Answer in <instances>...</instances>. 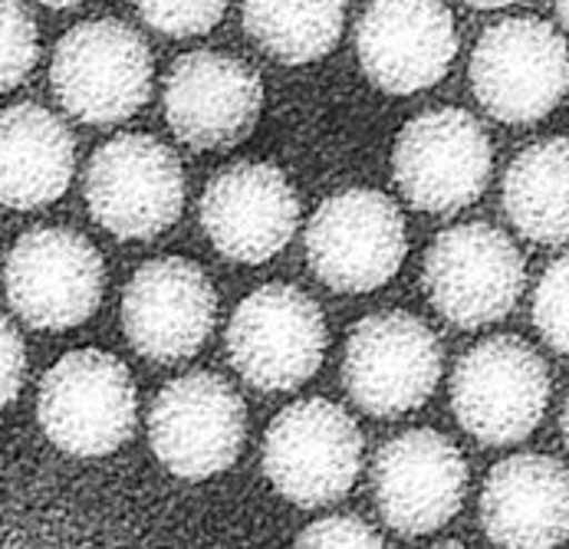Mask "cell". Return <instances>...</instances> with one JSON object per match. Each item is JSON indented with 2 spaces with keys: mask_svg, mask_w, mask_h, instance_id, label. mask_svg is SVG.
<instances>
[{
  "mask_svg": "<svg viewBox=\"0 0 569 549\" xmlns=\"http://www.w3.org/2000/svg\"><path fill=\"white\" fill-rule=\"evenodd\" d=\"M300 224V198L287 174L267 161L224 168L201 194V228L214 250L238 263L277 257Z\"/></svg>",
  "mask_w": 569,
  "mask_h": 549,
  "instance_id": "cell-18",
  "label": "cell"
},
{
  "mask_svg": "<svg viewBox=\"0 0 569 549\" xmlns=\"http://www.w3.org/2000/svg\"><path fill=\"white\" fill-rule=\"evenodd\" d=\"M523 257L490 224H458L425 253L421 283L438 316L458 329H481L510 313L523 293Z\"/></svg>",
  "mask_w": 569,
  "mask_h": 549,
  "instance_id": "cell-9",
  "label": "cell"
},
{
  "mask_svg": "<svg viewBox=\"0 0 569 549\" xmlns=\"http://www.w3.org/2000/svg\"><path fill=\"white\" fill-rule=\"evenodd\" d=\"M533 326L543 342L569 356V253L550 263L533 293Z\"/></svg>",
  "mask_w": 569,
  "mask_h": 549,
  "instance_id": "cell-25",
  "label": "cell"
},
{
  "mask_svg": "<svg viewBox=\"0 0 569 549\" xmlns=\"http://www.w3.org/2000/svg\"><path fill=\"white\" fill-rule=\"evenodd\" d=\"M441 379L438 336L406 310L359 319L342 356V386L349 398L376 415L392 418L425 405Z\"/></svg>",
  "mask_w": 569,
  "mask_h": 549,
  "instance_id": "cell-12",
  "label": "cell"
},
{
  "mask_svg": "<svg viewBox=\"0 0 569 549\" xmlns=\"http://www.w3.org/2000/svg\"><path fill=\"white\" fill-rule=\"evenodd\" d=\"M27 376V349L17 329L0 316V408H7L23 386Z\"/></svg>",
  "mask_w": 569,
  "mask_h": 549,
  "instance_id": "cell-27",
  "label": "cell"
},
{
  "mask_svg": "<svg viewBox=\"0 0 569 549\" xmlns=\"http://www.w3.org/2000/svg\"><path fill=\"white\" fill-rule=\"evenodd\" d=\"M297 547H386V540L359 517H323L317 523H310L300 537Z\"/></svg>",
  "mask_w": 569,
  "mask_h": 549,
  "instance_id": "cell-26",
  "label": "cell"
},
{
  "mask_svg": "<svg viewBox=\"0 0 569 549\" xmlns=\"http://www.w3.org/2000/svg\"><path fill=\"white\" fill-rule=\"evenodd\" d=\"M366 77L382 92L431 89L458 57V30L445 0H372L356 27Z\"/></svg>",
  "mask_w": 569,
  "mask_h": 549,
  "instance_id": "cell-16",
  "label": "cell"
},
{
  "mask_svg": "<svg viewBox=\"0 0 569 549\" xmlns=\"http://www.w3.org/2000/svg\"><path fill=\"white\" fill-rule=\"evenodd\" d=\"M362 468V435L346 408L326 398L287 405L267 428L263 473L297 507H326L346 497Z\"/></svg>",
  "mask_w": 569,
  "mask_h": 549,
  "instance_id": "cell-5",
  "label": "cell"
},
{
  "mask_svg": "<svg viewBox=\"0 0 569 549\" xmlns=\"http://www.w3.org/2000/svg\"><path fill=\"white\" fill-rule=\"evenodd\" d=\"M86 204L96 224L122 240L164 234L184 208V171L156 136H116L86 164Z\"/></svg>",
  "mask_w": 569,
  "mask_h": 549,
  "instance_id": "cell-6",
  "label": "cell"
},
{
  "mask_svg": "<svg viewBox=\"0 0 569 549\" xmlns=\"http://www.w3.org/2000/svg\"><path fill=\"white\" fill-rule=\"evenodd\" d=\"M372 490L389 530L428 537L458 517L468 493V465L441 431L411 428L376 455Z\"/></svg>",
  "mask_w": 569,
  "mask_h": 549,
  "instance_id": "cell-14",
  "label": "cell"
},
{
  "mask_svg": "<svg viewBox=\"0 0 569 549\" xmlns=\"http://www.w3.org/2000/svg\"><path fill=\"white\" fill-rule=\"evenodd\" d=\"M136 7L164 37H201L228 13V0H136Z\"/></svg>",
  "mask_w": 569,
  "mask_h": 549,
  "instance_id": "cell-24",
  "label": "cell"
},
{
  "mask_svg": "<svg viewBox=\"0 0 569 549\" xmlns=\"http://www.w3.org/2000/svg\"><path fill=\"white\" fill-rule=\"evenodd\" d=\"M326 342L320 303L290 283L253 290L228 322V359L260 392H293L310 382L323 366Z\"/></svg>",
  "mask_w": 569,
  "mask_h": 549,
  "instance_id": "cell-3",
  "label": "cell"
},
{
  "mask_svg": "<svg viewBox=\"0 0 569 549\" xmlns=\"http://www.w3.org/2000/svg\"><path fill=\"white\" fill-rule=\"evenodd\" d=\"M260 109V77L231 53H184L164 79V119L171 132L198 152L244 142Z\"/></svg>",
  "mask_w": 569,
  "mask_h": 549,
  "instance_id": "cell-17",
  "label": "cell"
},
{
  "mask_svg": "<svg viewBox=\"0 0 569 549\" xmlns=\"http://www.w3.org/2000/svg\"><path fill=\"white\" fill-rule=\"evenodd\" d=\"M3 287L13 313L27 326L63 332L99 310L106 263L77 231L33 228L10 247Z\"/></svg>",
  "mask_w": 569,
  "mask_h": 549,
  "instance_id": "cell-10",
  "label": "cell"
},
{
  "mask_svg": "<svg viewBox=\"0 0 569 549\" xmlns=\"http://www.w3.org/2000/svg\"><path fill=\"white\" fill-rule=\"evenodd\" d=\"M550 401V372L540 352L517 336H493L461 356L451 376L458 425L481 445L503 448L533 435Z\"/></svg>",
  "mask_w": 569,
  "mask_h": 549,
  "instance_id": "cell-4",
  "label": "cell"
},
{
  "mask_svg": "<svg viewBox=\"0 0 569 549\" xmlns=\"http://www.w3.org/2000/svg\"><path fill=\"white\" fill-rule=\"evenodd\" d=\"M247 408L214 372H188L152 401L149 441L156 458L181 480L224 473L244 451Z\"/></svg>",
  "mask_w": 569,
  "mask_h": 549,
  "instance_id": "cell-13",
  "label": "cell"
},
{
  "mask_svg": "<svg viewBox=\"0 0 569 549\" xmlns=\"http://www.w3.org/2000/svg\"><path fill=\"white\" fill-rule=\"evenodd\" d=\"M70 129L37 102L0 109V204L33 211L63 198L73 181Z\"/></svg>",
  "mask_w": 569,
  "mask_h": 549,
  "instance_id": "cell-20",
  "label": "cell"
},
{
  "mask_svg": "<svg viewBox=\"0 0 569 549\" xmlns=\"http://www.w3.org/2000/svg\"><path fill=\"white\" fill-rule=\"evenodd\" d=\"M406 250L399 204L372 188H349L326 198L307 228L310 270L336 293L386 287L399 273Z\"/></svg>",
  "mask_w": 569,
  "mask_h": 549,
  "instance_id": "cell-7",
  "label": "cell"
},
{
  "mask_svg": "<svg viewBox=\"0 0 569 549\" xmlns=\"http://www.w3.org/2000/svg\"><path fill=\"white\" fill-rule=\"evenodd\" d=\"M37 23L20 0H0V92H10L37 67Z\"/></svg>",
  "mask_w": 569,
  "mask_h": 549,
  "instance_id": "cell-23",
  "label": "cell"
},
{
  "mask_svg": "<svg viewBox=\"0 0 569 549\" xmlns=\"http://www.w3.org/2000/svg\"><path fill=\"white\" fill-rule=\"evenodd\" d=\"M471 89L500 122L523 126L550 116L569 92L567 40L537 17L493 23L471 53Z\"/></svg>",
  "mask_w": 569,
  "mask_h": 549,
  "instance_id": "cell-8",
  "label": "cell"
},
{
  "mask_svg": "<svg viewBox=\"0 0 569 549\" xmlns=\"http://www.w3.org/2000/svg\"><path fill=\"white\" fill-rule=\"evenodd\" d=\"M139 398L129 369L102 352L77 349L40 382L37 418L43 435L73 458H106L136 431Z\"/></svg>",
  "mask_w": 569,
  "mask_h": 549,
  "instance_id": "cell-2",
  "label": "cell"
},
{
  "mask_svg": "<svg viewBox=\"0 0 569 549\" xmlns=\"http://www.w3.org/2000/svg\"><path fill=\"white\" fill-rule=\"evenodd\" d=\"M553 3H557V13L563 17V23L569 27V0H553Z\"/></svg>",
  "mask_w": 569,
  "mask_h": 549,
  "instance_id": "cell-31",
  "label": "cell"
},
{
  "mask_svg": "<svg viewBox=\"0 0 569 549\" xmlns=\"http://www.w3.org/2000/svg\"><path fill=\"white\" fill-rule=\"evenodd\" d=\"M468 7H478V10H497V7H510L517 0H465Z\"/></svg>",
  "mask_w": 569,
  "mask_h": 549,
  "instance_id": "cell-28",
  "label": "cell"
},
{
  "mask_svg": "<svg viewBox=\"0 0 569 549\" xmlns=\"http://www.w3.org/2000/svg\"><path fill=\"white\" fill-rule=\"evenodd\" d=\"M503 211L533 243L569 240V139L527 146L503 174Z\"/></svg>",
  "mask_w": 569,
  "mask_h": 549,
  "instance_id": "cell-21",
  "label": "cell"
},
{
  "mask_svg": "<svg viewBox=\"0 0 569 549\" xmlns=\"http://www.w3.org/2000/svg\"><path fill=\"white\" fill-rule=\"evenodd\" d=\"M218 322V293L208 273L184 257L142 263L122 293V329L152 362L191 359Z\"/></svg>",
  "mask_w": 569,
  "mask_h": 549,
  "instance_id": "cell-15",
  "label": "cell"
},
{
  "mask_svg": "<svg viewBox=\"0 0 569 549\" xmlns=\"http://www.w3.org/2000/svg\"><path fill=\"white\" fill-rule=\"evenodd\" d=\"M481 523L490 543L547 549L569 540V471L550 455L500 461L481 490Z\"/></svg>",
  "mask_w": 569,
  "mask_h": 549,
  "instance_id": "cell-19",
  "label": "cell"
},
{
  "mask_svg": "<svg viewBox=\"0 0 569 549\" xmlns=\"http://www.w3.org/2000/svg\"><path fill=\"white\" fill-rule=\"evenodd\" d=\"M488 132L465 109H431L408 122L392 152L396 184L406 201L428 214L475 204L490 181Z\"/></svg>",
  "mask_w": 569,
  "mask_h": 549,
  "instance_id": "cell-11",
  "label": "cell"
},
{
  "mask_svg": "<svg viewBox=\"0 0 569 549\" xmlns=\"http://www.w3.org/2000/svg\"><path fill=\"white\" fill-rule=\"evenodd\" d=\"M346 27V0H244L250 40L287 67L323 60Z\"/></svg>",
  "mask_w": 569,
  "mask_h": 549,
  "instance_id": "cell-22",
  "label": "cell"
},
{
  "mask_svg": "<svg viewBox=\"0 0 569 549\" xmlns=\"http://www.w3.org/2000/svg\"><path fill=\"white\" fill-rule=\"evenodd\" d=\"M40 3H47V7H53V10H70V7H80L86 0H40Z\"/></svg>",
  "mask_w": 569,
  "mask_h": 549,
  "instance_id": "cell-29",
  "label": "cell"
},
{
  "mask_svg": "<svg viewBox=\"0 0 569 549\" xmlns=\"http://www.w3.org/2000/svg\"><path fill=\"white\" fill-rule=\"evenodd\" d=\"M560 428H563V441H567V448H569V395H567V405H563V418H560Z\"/></svg>",
  "mask_w": 569,
  "mask_h": 549,
  "instance_id": "cell-30",
  "label": "cell"
},
{
  "mask_svg": "<svg viewBox=\"0 0 569 549\" xmlns=\"http://www.w3.org/2000/svg\"><path fill=\"white\" fill-rule=\"evenodd\" d=\"M50 82L60 106L86 126L132 119L152 96V53L122 20L77 23L53 50Z\"/></svg>",
  "mask_w": 569,
  "mask_h": 549,
  "instance_id": "cell-1",
  "label": "cell"
}]
</instances>
